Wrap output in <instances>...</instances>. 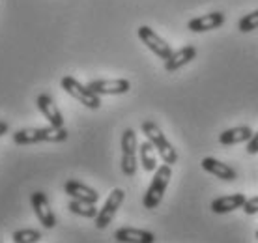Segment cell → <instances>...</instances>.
<instances>
[{"label": "cell", "mask_w": 258, "mask_h": 243, "mask_svg": "<svg viewBox=\"0 0 258 243\" xmlns=\"http://www.w3.org/2000/svg\"><path fill=\"white\" fill-rule=\"evenodd\" d=\"M114 239L118 243H155L154 232L142 230V228H131L123 226L114 232Z\"/></svg>", "instance_id": "cell-15"}, {"label": "cell", "mask_w": 258, "mask_h": 243, "mask_svg": "<svg viewBox=\"0 0 258 243\" xmlns=\"http://www.w3.org/2000/svg\"><path fill=\"white\" fill-rule=\"evenodd\" d=\"M252 131L249 126H238V128L225 129L219 135V142L223 146H234V144H241V142H249V139L252 137Z\"/></svg>", "instance_id": "cell-17"}, {"label": "cell", "mask_w": 258, "mask_h": 243, "mask_svg": "<svg viewBox=\"0 0 258 243\" xmlns=\"http://www.w3.org/2000/svg\"><path fill=\"white\" fill-rule=\"evenodd\" d=\"M120 146H122V172L125 176H135L137 172V150H139V144H137V133L129 128L122 133V141H120Z\"/></svg>", "instance_id": "cell-5"}, {"label": "cell", "mask_w": 258, "mask_h": 243, "mask_svg": "<svg viewBox=\"0 0 258 243\" xmlns=\"http://www.w3.org/2000/svg\"><path fill=\"white\" fill-rule=\"evenodd\" d=\"M88 88L97 96H122L131 90L127 79H99L88 83Z\"/></svg>", "instance_id": "cell-9"}, {"label": "cell", "mask_w": 258, "mask_h": 243, "mask_svg": "<svg viewBox=\"0 0 258 243\" xmlns=\"http://www.w3.org/2000/svg\"><path fill=\"white\" fill-rule=\"evenodd\" d=\"M68 210L71 213H75L79 217H86V219H96L97 217V208L96 204H90V202H83V200H75L71 199V202L68 204Z\"/></svg>", "instance_id": "cell-19"}, {"label": "cell", "mask_w": 258, "mask_h": 243, "mask_svg": "<svg viewBox=\"0 0 258 243\" xmlns=\"http://www.w3.org/2000/svg\"><path fill=\"white\" fill-rule=\"evenodd\" d=\"M247 154L251 155H256L258 154V131L256 133H252V137L249 139V142H247Z\"/></svg>", "instance_id": "cell-23"}, {"label": "cell", "mask_w": 258, "mask_h": 243, "mask_svg": "<svg viewBox=\"0 0 258 243\" xmlns=\"http://www.w3.org/2000/svg\"><path fill=\"white\" fill-rule=\"evenodd\" d=\"M139 157H141V165L146 172H155L157 168V150L150 141H144L139 146Z\"/></svg>", "instance_id": "cell-18"}, {"label": "cell", "mask_w": 258, "mask_h": 243, "mask_svg": "<svg viewBox=\"0 0 258 243\" xmlns=\"http://www.w3.org/2000/svg\"><path fill=\"white\" fill-rule=\"evenodd\" d=\"M36 105H38V110L43 114L49 126H54V128H64V116L58 110L56 103L52 101V97L49 94H39L38 99H36Z\"/></svg>", "instance_id": "cell-10"}, {"label": "cell", "mask_w": 258, "mask_h": 243, "mask_svg": "<svg viewBox=\"0 0 258 243\" xmlns=\"http://www.w3.org/2000/svg\"><path fill=\"white\" fill-rule=\"evenodd\" d=\"M225 23V15L221 12H212L206 13V15H200V17H195L187 23V28L191 32H210V30H215L219 28L221 25Z\"/></svg>", "instance_id": "cell-12"}, {"label": "cell", "mask_w": 258, "mask_h": 243, "mask_svg": "<svg viewBox=\"0 0 258 243\" xmlns=\"http://www.w3.org/2000/svg\"><path fill=\"white\" fill-rule=\"evenodd\" d=\"M142 135L146 137V141H150L154 144V148L157 150L159 157L163 159V163L167 165H176L178 161V152L174 150V146L168 142V139L165 137V133L161 131V128L155 124L154 120H144L141 124Z\"/></svg>", "instance_id": "cell-2"}, {"label": "cell", "mask_w": 258, "mask_h": 243, "mask_svg": "<svg viewBox=\"0 0 258 243\" xmlns=\"http://www.w3.org/2000/svg\"><path fill=\"white\" fill-rule=\"evenodd\" d=\"M13 243H41L43 236L36 228H21V230L12 234Z\"/></svg>", "instance_id": "cell-20"}, {"label": "cell", "mask_w": 258, "mask_h": 243, "mask_svg": "<svg viewBox=\"0 0 258 243\" xmlns=\"http://www.w3.org/2000/svg\"><path fill=\"white\" fill-rule=\"evenodd\" d=\"M123 199H125V193L123 189H112V193L109 195V199L105 200L103 208L97 211V217H96V226L99 230H103L107 228L110 223H112V219L116 215V211L120 210V206L123 204Z\"/></svg>", "instance_id": "cell-6"}, {"label": "cell", "mask_w": 258, "mask_h": 243, "mask_svg": "<svg viewBox=\"0 0 258 243\" xmlns=\"http://www.w3.org/2000/svg\"><path fill=\"white\" fill-rule=\"evenodd\" d=\"M8 131H10V126H8V122L0 120V137H2V135H6Z\"/></svg>", "instance_id": "cell-24"}, {"label": "cell", "mask_w": 258, "mask_h": 243, "mask_svg": "<svg viewBox=\"0 0 258 243\" xmlns=\"http://www.w3.org/2000/svg\"><path fill=\"white\" fill-rule=\"evenodd\" d=\"M30 204L34 208V213H36V217L41 224H43V228L47 230H51L56 226V215H54V211L51 210V204H49V199H47V195L43 191H34L30 195Z\"/></svg>", "instance_id": "cell-8"}, {"label": "cell", "mask_w": 258, "mask_h": 243, "mask_svg": "<svg viewBox=\"0 0 258 243\" xmlns=\"http://www.w3.org/2000/svg\"><path fill=\"white\" fill-rule=\"evenodd\" d=\"M254 236H256V239H258V230H256V234H254Z\"/></svg>", "instance_id": "cell-25"}, {"label": "cell", "mask_w": 258, "mask_h": 243, "mask_svg": "<svg viewBox=\"0 0 258 243\" xmlns=\"http://www.w3.org/2000/svg\"><path fill=\"white\" fill-rule=\"evenodd\" d=\"M137 34H139V39H141L142 43L146 45L155 56L161 58V60H167V58L172 54V47H170L159 34L155 32V30H152L150 26H139Z\"/></svg>", "instance_id": "cell-7"}, {"label": "cell", "mask_w": 258, "mask_h": 243, "mask_svg": "<svg viewBox=\"0 0 258 243\" xmlns=\"http://www.w3.org/2000/svg\"><path fill=\"white\" fill-rule=\"evenodd\" d=\"M258 28V10L243 15L238 23V30L239 32H252Z\"/></svg>", "instance_id": "cell-21"}, {"label": "cell", "mask_w": 258, "mask_h": 243, "mask_svg": "<svg viewBox=\"0 0 258 243\" xmlns=\"http://www.w3.org/2000/svg\"><path fill=\"white\" fill-rule=\"evenodd\" d=\"M195 56H197V49H195L193 45H183L178 51H172V54L165 60V70L168 73H172V71L187 66L191 60H195Z\"/></svg>", "instance_id": "cell-16"}, {"label": "cell", "mask_w": 258, "mask_h": 243, "mask_svg": "<svg viewBox=\"0 0 258 243\" xmlns=\"http://www.w3.org/2000/svg\"><path fill=\"white\" fill-rule=\"evenodd\" d=\"M64 191L66 195H70L71 199L90 202V204H96L99 200V193L96 189L88 187L86 184H83V181H79V179H68L64 184Z\"/></svg>", "instance_id": "cell-11"}, {"label": "cell", "mask_w": 258, "mask_h": 243, "mask_svg": "<svg viewBox=\"0 0 258 243\" xmlns=\"http://www.w3.org/2000/svg\"><path fill=\"white\" fill-rule=\"evenodd\" d=\"M170 178H172V168H170V165L165 163V165H159L155 168L154 179H152V184H150V187L146 189L144 199H142V206H144L146 210H155L157 206L161 204L163 197H165V193H167Z\"/></svg>", "instance_id": "cell-3"}, {"label": "cell", "mask_w": 258, "mask_h": 243, "mask_svg": "<svg viewBox=\"0 0 258 243\" xmlns=\"http://www.w3.org/2000/svg\"><path fill=\"white\" fill-rule=\"evenodd\" d=\"M247 197L241 195V193H232V195H225V197H219L212 202V211L217 213V215H225V213H230V211H236L239 208H243Z\"/></svg>", "instance_id": "cell-14"}, {"label": "cell", "mask_w": 258, "mask_h": 243, "mask_svg": "<svg viewBox=\"0 0 258 243\" xmlns=\"http://www.w3.org/2000/svg\"><path fill=\"white\" fill-rule=\"evenodd\" d=\"M243 211H245L247 215H256L258 213V197L247 199L245 204H243Z\"/></svg>", "instance_id": "cell-22"}, {"label": "cell", "mask_w": 258, "mask_h": 243, "mask_svg": "<svg viewBox=\"0 0 258 243\" xmlns=\"http://www.w3.org/2000/svg\"><path fill=\"white\" fill-rule=\"evenodd\" d=\"M60 86H62V90H66V92H68L73 99H77L81 105H84L86 109L97 110L99 107H101V96L94 94L88 86L81 84L77 79H73L71 75H66V77H62V81H60Z\"/></svg>", "instance_id": "cell-4"}, {"label": "cell", "mask_w": 258, "mask_h": 243, "mask_svg": "<svg viewBox=\"0 0 258 243\" xmlns=\"http://www.w3.org/2000/svg\"><path fill=\"white\" fill-rule=\"evenodd\" d=\"M202 168L206 170V172L213 174L215 178L223 179V181H236L238 179V172L234 170L230 165H226L223 161L215 159V157H204L202 159Z\"/></svg>", "instance_id": "cell-13"}, {"label": "cell", "mask_w": 258, "mask_h": 243, "mask_svg": "<svg viewBox=\"0 0 258 243\" xmlns=\"http://www.w3.org/2000/svg\"><path fill=\"white\" fill-rule=\"evenodd\" d=\"M68 129L66 128H25L13 133V142L17 146H26V144H38V142H64L68 141Z\"/></svg>", "instance_id": "cell-1"}]
</instances>
